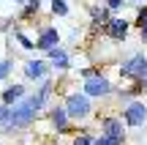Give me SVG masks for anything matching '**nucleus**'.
I'll return each mask as SVG.
<instances>
[{"label": "nucleus", "instance_id": "obj_1", "mask_svg": "<svg viewBox=\"0 0 147 145\" xmlns=\"http://www.w3.org/2000/svg\"><path fill=\"white\" fill-rule=\"evenodd\" d=\"M38 118V107L30 101V96L25 99V101L14 104L8 112V118L0 123V134H11V131H19V129H27V126H33Z\"/></svg>", "mask_w": 147, "mask_h": 145}, {"label": "nucleus", "instance_id": "obj_2", "mask_svg": "<svg viewBox=\"0 0 147 145\" xmlns=\"http://www.w3.org/2000/svg\"><path fill=\"white\" fill-rule=\"evenodd\" d=\"M65 112H68L71 120H84L93 115V101H90L87 93H79V91H71L65 93Z\"/></svg>", "mask_w": 147, "mask_h": 145}, {"label": "nucleus", "instance_id": "obj_3", "mask_svg": "<svg viewBox=\"0 0 147 145\" xmlns=\"http://www.w3.org/2000/svg\"><path fill=\"white\" fill-rule=\"evenodd\" d=\"M123 120H125V126H131V129H139V126L147 123V104L139 101V99H134L131 104H125L123 107Z\"/></svg>", "mask_w": 147, "mask_h": 145}, {"label": "nucleus", "instance_id": "obj_4", "mask_svg": "<svg viewBox=\"0 0 147 145\" xmlns=\"http://www.w3.org/2000/svg\"><path fill=\"white\" fill-rule=\"evenodd\" d=\"M82 93H87L90 99H106V96H112V82H109V77H106V74H98V77L84 80Z\"/></svg>", "mask_w": 147, "mask_h": 145}, {"label": "nucleus", "instance_id": "obj_5", "mask_svg": "<svg viewBox=\"0 0 147 145\" xmlns=\"http://www.w3.org/2000/svg\"><path fill=\"white\" fill-rule=\"evenodd\" d=\"M101 134L104 137H112V140L117 142H125V120L117 118V115H106V118H101Z\"/></svg>", "mask_w": 147, "mask_h": 145}, {"label": "nucleus", "instance_id": "obj_6", "mask_svg": "<svg viewBox=\"0 0 147 145\" xmlns=\"http://www.w3.org/2000/svg\"><path fill=\"white\" fill-rule=\"evenodd\" d=\"M144 63H147L144 52H134L131 58H125L120 63V77H123V80H134V82H136L139 74H142V69H144Z\"/></svg>", "mask_w": 147, "mask_h": 145}, {"label": "nucleus", "instance_id": "obj_7", "mask_svg": "<svg viewBox=\"0 0 147 145\" xmlns=\"http://www.w3.org/2000/svg\"><path fill=\"white\" fill-rule=\"evenodd\" d=\"M47 118H49V126H52L57 134H63V131L71 129V118H68V112H65V107H52Z\"/></svg>", "mask_w": 147, "mask_h": 145}, {"label": "nucleus", "instance_id": "obj_8", "mask_svg": "<svg viewBox=\"0 0 147 145\" xmlns=\"http://www.w3.org/2000/svg\"><path fill=\"white\" fill-rule=\"evenodd\" d=\"M47 74H49V63L47 60H27L25 63V80H30V82H38V80H47Z\"/></svg>", "mask_w": 147, "mask_h": 145}, {"label": "nucleus", "instance_id": "obj_9", "mask_svg": "<svg viewBox=\"0 0 147 145\" xmlns=\"http://www.w3.org/2000/svg\"><path fill=\"white\" fill-rule=\"evenodd\" d=\"M106 30V36L112 38V41H123V38L131 33V22L128 19H120V16H112V22L104 27Z\"/></svg>", "mask_w": 147, "mask_h": 145}, {"label": "nucleus", "instance_id": "obj_10", "mask_svg": "<svg viewBox=\"0 0 147 145\" xmlns=\"http://www.w3.org/2000/svg\"><path fill=\"white\" fill-rule=\"evenodd\" d=\"M25 99H27V91H25V85H22V82L5 85V91L0 93V101H3V104H8V107H14V104L25 101Z\"/></svg>", "mask_w": 147, "mask_h": 145}, {"label": "nucleus", "instance_id": "obj_11", "mask_svg": "<svg viewBox=\"0 0 147 145\" xmlns=\"http://www.w3.org/2000/svg\"><path fill=\"white\" fill-rule=\"evenodd\" d=\"M55 47H60V33H57V27H44L41 30V36L36 38V49H44V52H49V49H55Z\"/></svg>", "mask_w": 147, "mask_h": 145}, {"label": "nucleus", "instance_id": "obj_12", "mask_svg": "<svg viewBox=\"0 0 147 145\" xmlns=\"http://www.w3.org/2000/svg\"><path fill=\"white\" fill-rule=\"evenodd\" d=\"M47 58H49V63H52L57 71H68L71 66H74V60H71V55H68V49H65V47H55V49H49Z\"/></svg>", "mask_w": 147, "mask_h": 145}, {"label": "nucleus", "instance_id": "obj_13", "mask_svg": "<svg viewBox=\"0 0 147 145\" xmlns=\"http://www.w3.org/2000/svg\"><path fill=\"white\" fill-rule=\"evenodd\" d=\"M52 91H55V82H52V80L47 77V80L41 82V88H38V91H36V93L30 96V101H33V104L38 107V112H41V110H44V107L49 104V99H52Z\"/></svg>", "mask_w": 147, "mask_h": 145}, {"label": "nucleus", "instance_id": "obj_14", "mask_svg": "<svg viewBox=\"0 0 147 145\" xmlns=\"http://www.w3.org/2000/svg\"><path fill=\"white\" fill-rule=\"evenodd\" d=\"M90 11V19H93V27L98 30V27H106L112 22V11L106 8V5H87Z\"/></svg>", "mask_w": 147, "mask_h": 145}, {"label": "nucleus", "instance_id": "obj_15", "mask_svg": "<svg viewBox=\"0 0 147 145\" xmlns=\"http://www.w3.org/2000/svg\"><path fill=\"white\" fill-rule=\"evenodd\" d=\"M136 27L142 33V41L147 44V5H139V16H136Z\"/></svg>", "mask_w": 147, "mask_h": 145}, {"label": "nucleus", "instance_id": "obj_16", "mask_svg": "<svg viewBox=\"0 0 147 145\" xmlns=\"http://www.w3.org/2000/svg\"><path fill=\"white\" fill-rule=\"evenodd\" d=\"M49 11H52L55 16H68V3H65V0H52V3H49Z\"/></svg>", "mask_w": 147, "mask_h": 145}, {"label": "nucleus", "instance_id": "obj_17", "mask_svg": "<svg viewBox=\"0 0 147 145\" xmlns=\"http://www.w3.org/2000/svg\"><path fill=\"white\" fill-rule=\"evenodd\" d=\"M71 145H95V137L90 134V131H79V134L71 140Z\"/></svg>", "mask_w": 147, "mask_h": 145}, {"label": "nucleus", "instance_id": "obj_18", "mask_svg": "<svg viewBox=\"0 0 147 145\" xmlns=\"http://www.w3.org/2000/svg\"><path fill=\"white\" fill-rule=\"evenodd\" d=\"M38 11H41V0H27L25 8H22V16H33V14H38Z\"/></svg>", "mask_w": 147, "mask_h": 145}, {"label": "nucleus", "instance_id": "obj_19", "mask_svg": "<svg viewBox=\"0 0 147 145\" xmlns=\"http://www.w3.org/2000/svg\"><path fill=\"white\" fill-rule=\"evenodd\" d=\"M11 69H14V60H11V58H5V60H0V82H3L5 77L11 74Z\"/></svg>", "mask_w": 147, "mask_h": 145}, {"label": "nucleus", "instance_id": "obj_20", "mask_svg": "<svg viewBox=\"0 0 147 145\" xmlns=\"http://www.w3.org/2000/svg\"><path fill=\"white\" fill-rule=\"evenodd\" d=\"M14 36H16V41H19V44H22L25 49H36V41H30V38H27V36H25L22 30H14Z\"/></svg>", "mask_w": 147, "mask_h": 145}, {"label": "nucleus", "instance_id": "obj_21", "mask_svg": "<svg viewBox=\"0 0 147 145\" xmlns=\"http://www.w3.org/2000/svg\"><path fill=\"white\" fill-rule=\"evenodd\" d=\"M104 5H106L109 11H117V8H125L128 0H104Z\"/></svg>", "mask_w": 147, "mask_h": 145}, {"label": "nucleus", "instance_id": "obj_22", "mask_svg": "<svg viewBox=\"0 0 147 145\" xmlns=\"http://www.w3.org/2000/svg\"><path fill=\"white\" fill-rule=\"evenodd\" d=\"M136 85L142 88V91H147V63H144V69H142V74H139V80H136Z\"/></svg>", "mask_w": 147, "mask_h": 145}, {"label": "nucleus", "instance_id": "obj_23", "mask_svg": "<svg viewBox=\"0 0 147 145\" xmlns=\"http://www.w3.org/2000/svg\"><path fill=\"white\" fill-rule=\"evenodd\" d=\"M95 145H120V142L112 140V137H104V134H101V137H95Z\"/></svg>", "mask_w": 147, "mask_h": 145}, {"label": "nucleus", "instance_id": "obj_24", "mask_svg": "<svg viewBox=\"0 0 147 145\" xmlns=\"http://www.w3.org/2000/svg\"><path fill=\"white\" fill-rule=\"evenodd\" d=\"M8 112H11V107H8V104H3V101H0V123H3V120L8 118Z\"/></svg>", "mask_w": 147, "mask_h": 145}, {"label": "nucleus", "instance_id": "obj_25", "mask_svg": "<svg viewBox=\"0 0 147 145\" xmlns=\"http://www.w3.org/2000/svg\"><path fill=\"white\" fill-rule=\"evenodd\" d=\"M128 3H142V0H128Z\"/></svg>", "mask_w": 147, "mask_h": 145}, {"label": "nucleus", "instance_id": "obj_26", "mask_svg": "<svg viewBox=\"0 0 147 145\" xmlns=\"http://www.w3.org/2000/svg\"><path fill=\"white\" fill-rule=\"evenodd\" d=\"M11 3H25V0H11Z\"/></svg>", "mask_w": 147, "mask_h": 145}]
</instances>
